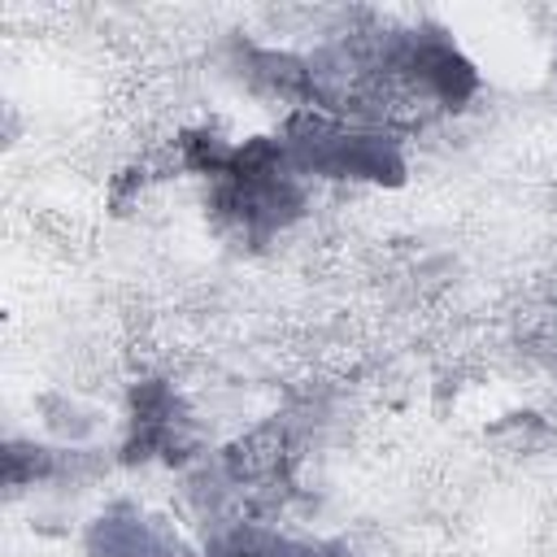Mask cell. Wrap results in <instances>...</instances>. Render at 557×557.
<instances>
[{"instance_id": "obj_1", "label": "cell", "mask_w": 557, "mask_h": 557, "mask_svg": "<svg viewBox=\"0 0 557 557\" xmlns=\"http://www.w3.org/2000/svg\"><path fill=\"white\" fill-rule=\"evenodd\" d=\"M91 548H96V557H170V548L139 518H131V522L100 518V527L91 535Z\"/></svg>"}]
</instances>
